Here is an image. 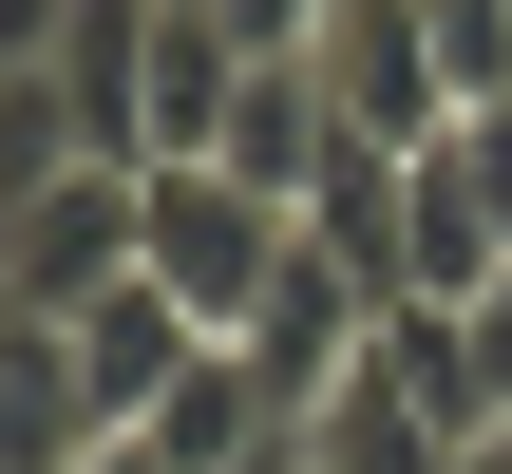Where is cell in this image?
Returning a JSON list of instances; mask_svg holds the SVG:
<instances>
[{
    "instance_id": "ba28073f",
    "label": "cell",
    "mask_w": 512,
    "mask_h": 474,
    "mask_svg": "<svg viewBox=\"0 0 512 474\" xmlns=\"http://www.w3.org/2000/svg\"><path fill=\"white\" fill-rule=\"evenodd\" d=\"M209 19H228V57H323L342 0H209Z\"/></svg>"
},
{
    "instance_id": "5b68a950",
    "label": "cell",
    "mask_w": 512,
    "mask_h": 474,
    "mask_svg": "<svg viewBox=\"0 0 512 474\" xmlns=\"http://www.w3.org/2000/svg\"><path fill=\"white\" fill-rule=\"evenodd\" d=\"M57 342H76V380H95V418H114V437H133V418H171V380L209 361V323H190L171 285H114V304H76Z\"/></svg>"
},
{
    "instance_id": "30bf717a",
    "label": "cell",
    "mask_w": 512,
    "mask_h": 474,
    "mask_svg": "<svg viewBox=\"0 0 512 474\" xmlns=\"http://www.w3.org/2000/svg\"><path fill=\"white\" fill-rule=\"evenodd\" d=\"M76 474H190V456H171V437H95Z\"/></svg>"
},
{
    "instance_id": "6da1fadb",
    "label": "cell",
    "mask_w": 512,
    "mask_h": 474,
    "mask_svg": "<svg viewBox=\"0 0 512 474\" xmlns=\"http://www.w3.org/2000/svg\"><path fill=\"white\" fill-rule=\"evenodd\" d=\"M0 285H19V323H76V304L152 285V171H95V152L19 171V209H0Z\"/></svg>"
},
{
    "instance_id": "8fae6325",
    "label": "cell",
    "mask_w": 512,
    "mask_h": 474,
    "mask_svg": "<svg viewBox=\"0 0 512 474\" xmlns=\"http://www.w3.org/2000/svg\"><path fill=\"white\" fill-rule=\"evenodd\" d=\"M456 474H512V418H494V437H456Z\"/></svg>"
},
{
    "instance_id": "52a82bcc",
    "label": "cell",
    "mask_w": 512,
    "mask_h": 474,
    "mask_svg": "<svg viewBox=\"0 0 512 474\" xmlns=\"http://www.w3.org/2000/svg\"><path fill=\"white\" fill-rule=\"evenodd\" d=\"M437 19V76H456V114H494L512 95V0H418Z\"/></svg>"
},
{
    "instance_id": "7a4b0ae2",
    "label": "cell",
    "mask_w": 512,
    "mask_h": 474,
    "mask_svg": "<svg viewBox=\"0 0 512 474\" xmlns=\"http://www.w3.org/2000/svg\"><path fill=\"white\" fill-rule=\"evenodd\" d=\"M285 266H304V209H266V190H228V171H152V285H171L209 342H247Z\"/></svg>"
},
{
    "instance_id": "8992f818",
    "label": "cell",
    "mask_w": 512,
    "mask_h": 474,
    "mask_svg": "<svg viewBox=\"0 0 512 474\" xmlns=\"http://www.w3.org/2000/svg\"><path fill=\"white\" fill-rule=\"evenodd\" d=\"M95 437H114V418H95L76 342H57V323H19V342H0V474H76Z\"/></svg>"
},
{
    "instance_id": "9c48e42d",
    "label": "cell",
    "mask_w": 512,
    "mask_h": 474,
    "mask_svg": "<svg viewBox=\"0 0 512 474\" xmlns=\"http://www.w3.org/2000/svg\"><path fill=\"white\" fill-rule=\"evenodd\" d=\"M456 323H475V380H494V418H512V285H494V304H456Z\"/></svg>"
},
{
    "instance_id": "3957f363",
    "label": "cell",
    "mask_w": 512,
    "mask_h": 474,
    "mask_svg": "<svg viewBox=\"0 0 512 474\" xmlns=\"http://www.w3.org/2000/svg\"><path fill=\"white\" fill-rule=\"evenodd\" d=\"M304 76L342 95L361 152H437V133H456V76H437V19H418V0H342Z\"/></svg>"
},
{
    "instance_id": "277c9868",
    "label": "cell",
    "mask_w": 512,
    "mask_h": 474,
    "mask_svg": "<svg viewBox=\"0 0 512 474\" xmlns=\"http://www.w3.org/2000/svg\"><path fill=\"white\" fill-rule=\"evenodd\" d=\"M228 190H266V209H304L323 171H342V95L304 76V57H247V95H228V152H209Z\"/></svg>"
}]
</instances>
